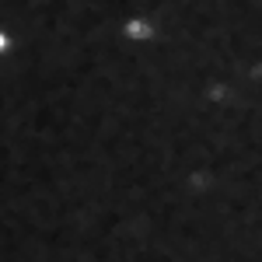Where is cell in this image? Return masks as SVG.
Wrapping results in <instances>:
<instances>
[{
	"mask_svg": "<svg viewBox=\"0 0 262 262\" xmlns=\"http://www.w3.org/2000/svg\"><path fill=\"white\" fill-rule=\"evenodd\" d=\"M119 35L129 42V46H150V42L161 35V28H158V21L150 18V14L137 11V14H126V18L119 21Z\"/></svg>",
	"mask_w": 262,
	"mask_h": 262,
	"instance_id": "6da1fadb",
	"label": "cell"
},
{
	"mask_svg": "<svg viewBox=\"0 0 262 262\" xmlns=\"http://www.w3.org/2000/svg\"><path fill=\"white\" fill-rule=\"evenodd\" d=\"M7 49H11V35H7V32H4V28H0V56H4V53H7Z\"/></svg>",
	"mask_w": 262,
	"mask_h": 262,
	"instance_id": "7a4b0ae2",
	"label": "cell"
}]
</instances>
